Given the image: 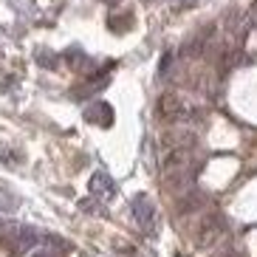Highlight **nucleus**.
<instances>
[{
  "instance_id": "1",
  "label": "nucleus",
  "mask_w": 257,
  "mask_h": 257,
  "mask_svg": "<svg viewBox=\"0 0 257 257\" xmlns=\"http://www.w3.org/2000/svg\"><path fill=\"white\" fill-rule=\"evenodd\" d=\"M195 161H192V150H181L173 147L164 159V189L170 195H181L187 189L195 187Z\"/></svg>"
},
{
  "instance_id": "2",
  "label": "nucleus",
  "mask_w": 257,
  "mask_h": 257,
  "mask_svg": "<svg viewBox=\"0 0 257 257\" xmlns=\"http://www.w3.org/2000/svg\"><path fill=\"white\" fill-rule=\"evenodd\" d=\"M226 232V215L223 212H209L198 220V232H195V246L206 249L212 243L220 240V234Z\"/></svg>"
},
{
  "instance_id": "3",
  "label": "nucleus",
  "mask_w": 257,
  "mask_h": 257,
  "mask_svg": "<svg viewBox=\"0 0 257 257\" xmlns=\"http://www.w3.org/2000/svg\"><path fill=\"white\" fill-rule=\"evenodd\" d=\"M130 212H133V220L139 223L142 232H153V229H156V206H153V201L144 195V192L133 195V201H130Z\"/></svg>"
},
{
  "instance_id": "4",
  "label": "nucleus",
  "mask_w": 257,
  "mask_h": 257,
  "mask_svg": "<svg viewBox=\"0 0 257 257\" xmlns=\"http://www.w3.org/2000/svg\"><path fill=\"white\" fill-rule=\"evenodd\" d=\"M3 234H9L12 249H15L17 254H23V251L34 249V246L40 243L37 229H31V226H6V229H3Z\"/></svg>"
},
{
  "instance_id": "5",
  "label": "nucleus",
  "mask_w": 257,
  "mask_h": 257,
  "mask_svg": "<svg viewBox=\"0 0 257 257\" xmlns=\"http://www.w3.org/2000/svg\"><path fill=\"white\" fill-rule=\"evenodd\" d=\"M206 201H209V195H206L204 189H187V192H181V195L175 198V212L178 215H192V212H198L201 206H206Z\"/></svg>"
},
{
  "instance_id": "6",
  "label": "nucleus",
  "mask_w": 257,
  "mask_h": 257,
  "mask_svg": "<svg viewBox=\"0 0 257 257\" xmlns=\"http://www.w3.org/2000/svg\"><path fill=\"white\" fill-rule=\"evenodd\" d=\"M88 189H91V195L102 198V201H113L116 192H119L116 181H113V178H110L107 173H102V170H96V173L91 175V181H88Z\"/></svg>"
},
{
  "instance_id": "7",
  "label": "nucleus",
  "mask_w": 257,
  "mask_h": 257,
  "mask_svg": "<svg viewBox=\"0 0 257 257\" xmlns=\"http://www.w3.org/2000/svg\"><path fill=\"white\" fill-rule=\"evenodd\" d=\"M85 121L99 124V127H110L113 124V107L107 102H93V105L85 107Z\"/></svg>"
},
{
  "instance_id": "8",
  "label": "nucleus",
  "mask_w": 257,
  "mask_h": 257,
  "mask_svg": "<svg viewBox=\"0 0 257 257\" xmlns=\"http://www.w3.org/2000/svg\"><path fill=\"white\" fill-rule=\"evenodd\" d=\"M167 142L173 144V147H181V150H192V147L198 144V136L192 133V130H175V133L167 136Z\"/></svg>"
},
{
  "instance_id": "9",
  "label": "nucleus",
  "mask_w": 257,
  "mask_h": 257,
  "mask_svg": "<svg viewBox=\"0 0 257 257\" xmlns=\"http://www.w3.org/2000/svg\"><path fill=\"white\" fill-rule=\"evenodd\" d=\"M65 60H68V65L74 71H85V68H88V62H91L82 51H79V48H68V51H65Z\"/></svg>"
},
{
  "instance_id": "10",
  "label": "nucleus",
  "mask_w": 257,
  "mask_h": 257,
  "mask_svg": "<svg viewBox=\"0 0 257 257\" xmlns=\"http://www.w3.org/2000/svg\"><path fill=\"white\" fill-rule=\"evenodd\" d=\"M107 26H110V31L121 34V31H127L130 26H133V15H130V12H124V15H113L110 20H107Z\"/></svg>"
},
{
  "instance_id": "11",
  "label": "nucleus",
  "mask_w": 257,
  "mask_h": 257,
  "mask_svg": "<svg viewBox=\"0 0 257 257\" xmlns=\"http://www.w3.org/2000/svg\"><path fill=\"white\" fill-rule=\"evenodd\" d=\"M17 206H20V198L0 187V212H15Z\"/></svg>"
},
{
  "instance_id": "12",
  "label": "nucleus",
  "mask_w": 257,
  "mask_h": 257,
  "mask_svg": "<svg viewBox=\"0 0 257 257\" xmlns=\"http://www.w3.org/2000/svg\"><path fill=\"white\" fill-rule=\"evenodd\" d=\"M37 62L46 65V68H57V57L51 51H37Z\"/></svg>"
},
{
  "instance_id": "13",
  "label": "nucleus",
  "mask_w": 257,
  "mask_h": 257,
  "mask_svg": "<svg viewBox=\"0 0 257 257\" xmlns=\"http://www.w3.org/2000/svg\"><path fill=\"white\" fill-rule=\"evenodd\" d=\"M246 20H249V26H257V0H251L249 12H246Z\"/></svg>"
},
{
  "instance_id": "14",
  "label": "nucleus",
  "mask_w": 257,
  "mask_h": 257,
  "mask_svg": "<svg viewBox=\"0 0 257 257\" xmlns=\"http://www.w3.org/2000/svg\"><path fill=\"white\" fill-rule=\"evenodd\" d=\"M34 257H54V254H48V251H37Z\"/></svg>"
},
{
  "instance_id": "15",
  "label": "nucleus",
  "mask_w": 257,
  "mask_h": 257,
  "mask_svg": "<svg viewBox=\"0 0 257 257\" xmlns=\"http://www.w3.org/2000/svg\"><path fill=\"white\" fill-rule=\"evenodd\" d=\"M102 3H119V0H102Z\"/></svg>"
}]
</instances>
